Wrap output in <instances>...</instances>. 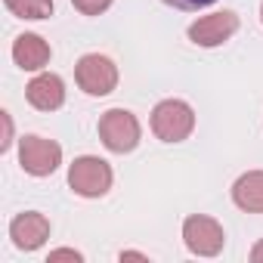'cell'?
Returning <instances> with one entry per match:
<instances>
[{
	"instance_id": "6da1fadb",
	"label": "cell",
	"mask_w": 263,
	"mask_h": 263,
	"mask_svg": "<svg viewBox=\"0 0 263 263\" xmlns=\"http://www.w3.org/2000/svg\"><path fill=\"white\" fill-rule=\"evenodd\" d=\"M195 130V108L186 99H161L152 108V134L161 143H183Z\"/></svg>"
},
{
	"instance_id": "7a4b0ae2",
	"label": "cell",
	"mask_w": 263,
	"mask_h": 263,
	"mask_svg": "<svg viewBox=\"0 0 263 263\" xmlns=\"http://www.w3.org/2000/svg\"><path fill=\"white\" fill-rule=\"evenodd\" d=\"M115 183L111 164L99 155H81L68 164V186L81 198H102Z\"/></svg>"
},
{
	"instance_id": "3957f363",
	"label": "cell",
	"mask_w": 263,
	"mask_h": 263,
	"mask_svg": "<svg viewBox=\"0 0 263 263\" xmlns=\"http://www.w3.org/2000/svg\"><path fill=\"white\" fill-rule=\"evenodd\" d=\"M99 140L108 152L115 155H127L134 152L143 140V127H140V118L127 108H108L102 118H99Z\"/></svg>"
},
{
	"instance_id": "277c9868",
	"label": "cell",
	"mask_w": 263,
	"mask_h": 263,
	"mask_svg": "<svg viewBox=\"0 0 263 263\" xmlns=\"http://www.w3.org/2000/svg\"><path fill=\"white\" fill-rule=\"evenodd\" d=\"M74 81L87 96H108L118 87V65L102 53H84L74 65Z\"/></svg>"
},
{
	"instance_id": "5b68a950",
	"label": "cell",
	"mask_w": 263,
	"mask_h": 263,
	"mask_svg": "<svg viewBox=\"0 0 263 263\" xmlns=\"http://www.w3.org/2000/svg\"><path fill=\"white\" fill-rule=\"evenodd\" d=\"M183 245L195 257H217L226 245L223 226L208 214H189L183 220Z\"/></svg>"
},
{
	"instance_id": "8992f818",
	"label": "cell",
	"mask_w": 263,
	"mask_h": 263,
	"mask_svg": "<svg viewBox=\"0 0 263 263\" xmlns=\"http://www.w3.org/2000/svg\"><path fill=\"white\" fill-rule=\"evenodd\" d=\"M19 164L31 177H50L62 164V146L56 140L28 134V137L19 140Z\"/></svg>"
},
{
	"instance_id": "52a82bcc",
	"label": "cell",
	"mask_w": 263,
	"mask_h": 263,
	"mask_svg": "<svg viewBox=\"0 0 263 263\" xmlns=\"http://www.w3.org/2000/svg\"><path fill=\"white\" fill-rule=\"evenodd\" d=\"M235 31H238V16L232 10H223V13H211V16L195 19L186 34H189V41L195 47L214 50V47H223Z\"/></svg>"
},
{
	"instance_id": "ba28073f",
	"label": "cell",
	"mask_w": 263,
	"mask_h": 263,
	"mask_svg": "<svg viewBox=\"0 0 263 263\" xmlns=\"http://www.w3.org/2000/svg\"><path fill=\"white\" fill-rule=\"evenodd\" d=\"M50 232H53V226H50V220L41 211H25V214L13 217V223H10V238H13V245L19 251H37V248H44L47 238H50Z\"/></svg>"
},
{
	"instance_id": "9c48e42d",
	"label": "cell",
	"mask_w": 263,
	"mask_h": 263,
	"mask_svg": "<svg viewBox=\"0 0 263 263\" xmlns=\"http://www.w3.org/2000/svg\"><path fill=\"white\" fill-rule=\"evenodd\" d=\"M25 99L37 111H56V108L65 105V81L56 71H41V74H34L28 81Z\"/></svg>"
},
{
	"instance_id": "30bf717a",
	"label": "cell",
	"mask_w": 263,
	"mask_h": 263,
	"mask_svg": "<svg viewBox=\"0 0 263 263\" xmlns=\"http://www.w3.org/2000/svg\"><path fill=\"white\" fill-rule=\"evenodd\" d=\"M50 56H53V47L41 37V34H19L13 41V62L22 68V71H44L50 65Z\"/></svg>"
},
{
	"instance_id": "8fae6325",
	"label": "cell",
	"mask_w": 263,
	"mask_h": 263,
	"mask_svg": "<svg viewBox=\"0 0 263 263\" xmlns=\"http://www.w3.org/2000/svg\"><path fill=\"white\" fill-rule=\"evenodd\" d=\"M229 195H232V204L238 211H245V214H263V171L241 174L232 183Z\"/></svg>"
},
{
	"instance_id": "7c38bea8",
	"label": "cell",
	"mask_w": 263,
	"mask_h": 263,
	"mask_svg": "<svg viewBox=\"0 0 263 263\" xmlns=\"http://www.w3.org/2000/svg\"><path fill=\"white\" fill-rule=\"evenodd\" d=\"M4 4H7V10L16 19L41 22V19H50L53 16V0H4Z\"/></svg>"
},
{
	"instance_id": "4fadbf2b",
	"label": "cell",
	"mask_w": 263,
	"mask_h": 263,
	"mask_svg": "<svg viewBox=\"0 0 263 263\" xmlns=\"http://www.w3.org/2000/svg\"><path fill=\"white\" fill-rule=\"evenodd\" d=\"M74 4V10L78 13H84V16H102L115 0H71Z\"/></svg>"
},
{
	"instance_id": "5bb4252c",
	"label": "cell",
	"mask_w": 263,
	"mask_h": 263,
	"mask_svg": "<svg viewBox=\"0 0 263 263\" xmlns=\"http://www.w3.org/2000/svg\"><path fill=\"white\" fill-rule=\"evenodd\" d=\"M161 4H167L174 10H183V13H195V10H204V7L217 4V0H161Z\"/></svg>"
},
{
	"instance_id": "9a60e30c",
	"label": "cell",
	"mask_w": 263,
	"mask_h": 263,
	"mask_svg": "<svg viewBox=\"0 0 263 263\" xmlns=\"http://www.w3.org/2000/svg\"><path fill=\"white\" fill-rule=\"evenodd\" d=\"M56 260H74V263H81V260H84V254H81V251H74V248H56V251H50L47 263H56Z\"/></svg>"
},
{
	"instance_id": "2e32d148",
	"label": "cell",
	"mask_w": 263,
	"mask_h": 263,
	"mask_svg": "<svg viewBox=\"0 0 263 263\" xmlns=\"http://www.w3.org/2000/svg\"><path fill=\"white\" fill-rule=\"evenodd\" d=\"M0 118H4V140H0V152H7L13 146V118H10V111H0Z\"/></svg>"
},
{
	"instance_id": "e0dca14e",
	"label": "cell",
	"mask_w": 263,
	"mask_h": 263,
	"mask_svg": "<svg viewBox=\"0 0 263 263\" xmlns=\"http://www.w3.org/2000/svg\"><path fill=\"white\" fill-rule=\"evenodd\" d=\"M118 257L121 260H149V254H143V251H121Z\"/></svg>"
},
{
	"instance_id": "ac0fdd59",
	"label": "cell",
	"mask_w": 263,
	"mask_h": 263,
	"mask_svg": "<svg viewBox=\"0 0 263 263\" xmlns=\"http://www.w3.org/2000/svg\"><path fill=\"white\" fill-rule=\"evenodd\" d=\"M248 257H251L254 263H263V238H260V241L251 248V254H248Z\"/></svg>"
},
{
	"instance_id": "d6986e66",
	"label": "cell",
	"mask_w": 263,
	"mask_h": 263,
	"mask_svg": "<svg viewBox=\"0 0 263 263\" xmlns=\"http://www.w3.org/2000/svg\"><path fill=\"white\" fill-rule=\"evenodd\" d=\"M260 22H263V4H260Z\"/></svg>"
}]
</instances>
